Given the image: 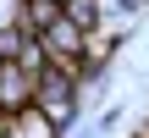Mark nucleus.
Segmentation results:
<instances>
[{
	"mask_svg": "<svg viewBox=\"0 0 149 138\" xmlns=\"http://www.w3.org/2000/svg\"><path fill=\"white\" fill-rule=\"evenodd\" d=\"M61 11H66L77 28H88V33L105 28V0H61Z\"/></svg>",
	"mask_w": 149,
	"mask_h": 138,
	"instance_id": "obj_2",
	"label": "nucleus"
},
{
	"mask_svg": "<svg viewBox=\"0 0 149 138\" xmlns=\"http://www.w3.org/2000/svg\"><path fill=\"white\" fill-rule=\"evenodd\" d=\"M22 22V0H0V28H17Z\"/></svg>",
	"mask_w": 149,
	"mask_h": 138,
	"instance_id": "obj_6",
	"label": "nucleus"
},
{
	"mask_svg": "<svg viewBox=\"0 0 149 138\" xmlns=\"http://www.w3.org/2000/svg\"><path fill=\"white\" fill-rule=\"evenodd\" d=\"M0 116H11V122L33 116V77L17 61H0Z\"/></svg>",
	"mask_w": 149,
	"mask_h": 138,
	"instance_id": "obj_1",
	"label": "nucleus"
},
{
	"mask_svg": "<svg viewBox=\"0 0 149 138\" xmlns=\"http://www.w3.org/2000/svg\"><path fill=\"white\" fill-rule=\"evenodd\" d=\"M17 66H22L28 77H39V72L50 66V50H44V39H28V44H22V55H17Z\"/></svg>",
	"mask_w": 149,
	"mask_h": 138,
	"instance_id": "obj_3",
	"label": "nucleus"
},
{
	"mask_svg": "<svg viewBox=\"0 0 149 138\" xmlns=\"http://www.w3.org/2000/svg\"><path fill=\"white\" fill-rule=\"evenodd\" d=\"M22 44H28L22 22H17V28H0V61H17V55H22Z\"/></svg>",
	"mask_w": 149,
	"mask_h": 138,
	"instance_id": "obj_4",
	"label": "nucleus"
},
{
	"mask_svg": "<svg viewBox=\"0 0 149 138\" xmlns=\"http://www.w3.org/2000/svg\"><path fill=\"white\" fill-rule=\"evenodd\" d=\"M116 127H122V111L111 105V111H100V116H94V127H88V133H94V138H105V133H116Z\"/></svg>",
	"mask_w": 149,
	"mask_h": 138,
	"instance_id": "obj_5",
	"label": "nucleus"
}]
</instances>
